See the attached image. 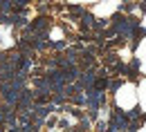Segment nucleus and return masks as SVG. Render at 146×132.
Here are the masks:
<instances>
[{
  "mask_svg": "<svg viewBox=\"0 0 146 132\" xmlns=\"http://www.w3.org/2000/svg\"><path fill=\"white\" fill-rule=\"evenodd\" d=\"M117 101H119V105H121V110H130V108H135L137 105V85H124L121 90H119V94H117Z\"/></svg>",
  "mask_w": 146,
  "mask_h": 132,
  "instance_id": "obj_1",
  "label": "nucleus"
},
{
  "mask_svg": "<svg viewBox=\"0 0 146 132\" xmlns=\"http://www.w3.org/2000/svg\"><path fill=\"white\" fill-rule=\"evenodd\" d=\"M135 58H137L139 72H142V74H144V78H146V36L139 40V45H137V49H135Z\"/></svg>",
  "mask_w": 146,
  "mask_h": 132,
  "instance_id": "obj_2",
  "label": "nucleus"
},
{
  "mask_svg": "<svg viewBox=\"0 0 146 132\" xmlns=\"http://www.w3.org/2000/svg\"><path fill=\"white\" fill-rule=\"evenodd\" d=\"M137 105L146 112V78L137 83Z\"/></svg>",
  "mask_w": 146,
  "mask_h": 132,
  "instance_id": "obj_3",
  "label": "nucleus"
},
{
  "mask_svg": "<svg viewBox=\"0 0 146 132\" xmlns=\"http://www.w3.org/2000/svg\"><path fill=\"white\" fill-rule=\"evenodd\" d=\"M142 27L146 29V14H144V18H142Z\"/></svg>",
  "mask_w": 146,
  "mask_h": 132,
  "instance_id": "obj_4",
  "label": "nucleus"
},
{
  "mask_svg": "<svg viewBox=\"0 0 146 132\" xmlns=\"http://www.w3.org/2000/svg\"><path fill=\"white\" fill-rule=\"evenodd\" d=\"M137 132H146V123H144V125H142V128H139Z\"/></svg>",
  "mask_w": 146,
  "mask_h": 132,
  "instance_id": "obj_5",
  "label": "nucleus"
}]
</instances>
